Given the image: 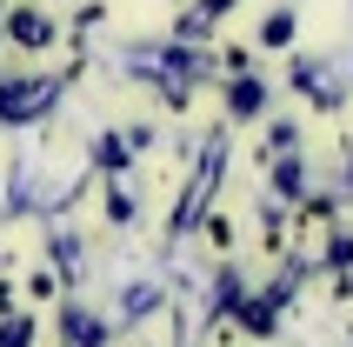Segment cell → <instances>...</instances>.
Returning <instances> with one entry per match:
<instances>
[{
  "mask_svg": "<svg viewBox=\"0 0 353 347\" xmlns=\"http://www.w3.org/2000/svg\"><path fill=\"white\" fill-rule=\"evenodd\" d=\"M54 100H60V80H47V74H14V80H0V120H7V127L40 120Z\"/></svg>",
  "mask_w": 353,
  "mask_h": 347,
  "instance_id": "6da1fadb",
  "label": "cell"
},
{
  "mask_svg": "<svg viewBox=\"0 0 353 347\" xmlns=\"http://www.w3.org/2000/svg\"><path fill=\"white\" fill-rule=\"evenodd\" d=\"M0 40H14L20 54H47V47L60 40V20L47 14V7H34V0H20V7L0 14Z\"/></svg>",
  "mask_w": 353,
  "mask_h": 347,
  "instance_id": "7a4b0ae2",
  "label": "cell"
},
{
  "mask_svg": "<svg viewBox=\"0 0 353 347\" xmlns=\"http://www.w3.org/2000/svg\"><path fill=\"white\" fill-rule=\"evenodd\" d=\"M267 94H274V87H267L260 74H234V80H227V114H234V120L267 114Z\"/></svg>",
  "mask_w": 353,
  "mask_h": 347,
  "instance_id": "3957f363",
  "label": "cell"
},
{
  "mask_svg": "<svg viewBox=\"0 0 353 347\" xmlns=\"http://www.w3.org/2000/svg\"><path fill=\"white\" fill-rule=\"evenodd\" d=\"M294 34H300V14H294V7H274V14L260 20V47H274V54H280V47H294Z\"/></svg>",
  "mask_w": 353,
  "mask_h": 347,
  "instance_id": "277c9868",
  "label": "cell"
},
{
  "mask_svg": "<svg viewBox=\"0 0 353 347\" xmlns=\"http://www.w3.org/2000/svg\"><path fill=\"white\" fill-rule=\"evenodd\" d=\"M200 234H207V247H214V254H234L240 247V241H234V214H227V207H207Z\"/></svg>",
  "mask_w": 353,
  "mask_h": 347,
  "instance_id": "5b68a950",
  "label": "cell"
}]
</instances>
